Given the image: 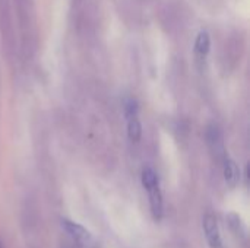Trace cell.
I'll return each mask as SVG.
<instances>
[{
    "label": "cell",
    "mask_w": 250,
    "mask_h": 248,
    "mask_svg": "<svg viewBox=\"0 0 250 248\" xmlns=\"http://www.w3.org/2000/svg\"><path fill=\"white\" fill-rule=\"evenodd\" d=\"M224 178L230 187H236L240 181V170L237 164L227 156L224 158Z\"/></svg>",
    "instance_id": "obj_4"
},
{
    "label": "cell",
    "mask_w": 250,
    "mask_h": 248,
    "mask_svg": "<svg viewBox=\"0 0 250 248\" xmlns=\"http://www.w3.org/2000/svg\"><path fill=\"white\" fill-rule=\"evenodd\" d=\"M209 47H211V38L209 34L207 31H201L196 37L195 41V53L198 57H205L209 53Z\"/></svg>",
    "instance_id": "obj_5"
},
{
    "label": "cell",
    "mask_w": 250,
    "mask_h": 248,
    "mask_svg": "<svg viewBox=\"0 0 250 248\" xmlns=\"http://www.w3.org/2000/svg\"><path fill=\"white\" fill-rule=\"evenodd\" d=\"M141 180H142L144 189L148 193L152 218L155 221H160L164 215V203H163V194H161V187H160V177L152 168L146 167L142 170Z\"/></svg>",
    "instance_id": "obj_1"
},
{
    "label": "cell",
    "mask_w": 250,
    "mask_h": 248,
    "mask_svg": "<svg viewBox=\"0 0 250 248\" xmlns=\"http://www.w3.org/2000/svg\"><path fill=\"white\" fill-rule=\"evenodd\" d=\"M127 137L130 142H139L142 137V124L141 121L136 118H130L127 120Z\"/></svg>",
    "instance_id": "obj_7"
},
{
    "label": "cell",
    "mask_w": 250,
    "mask_h": 248,
    "mask_svg": "<svg viewBox=\"0 0 250 248\" xmlns=\"http://www.w3.org/2000/svg\"><path fill=\"white\" fill-rule=\"evenodd\" d=\"M205 136H207L208 145L212 146V148H215V151L223 146V134H221V130L218 129V126H215V124L208 126Z\"/></svg>",
    "instance_id": "obj_6"
},
{
    "label": "cell",
    "mask_w": 250,
    "mask_h": 248,
    "mask_svg": "<svg viewBox=\"0 0 250 248\" xmlns=\"http://www.w3.org/2000/svg\"><path fill=\"white\" fill-rule=\"evenodd\" d=\"M204 232L209 248H224L217 218L211 213H207L204 218Z\"/></svg>",
    "instance_id": "obj_2"
},
{
    "label": "cell",
    "mask_w": 250,
    "mask_h": 248,
    "mask_svg": "<svg viewBox=\"0 0 250 248\" xmlns=\"http://www.w3.org/2000/svg\"><path fill=\"white\" fill-rule=\"evenodd\" d=\"M123 111H125V117L127 120L130 118H136L139 114V104L135 98H126L123 102Z\"/></svg>",
    "instance_id": "obj_8"
},
{
    "label": "cell",
    "mask_w": 250,
    "mask_h": 248,
    "mask_svg": "<svg viewBox=\"0 0 250 248\" xmlns=\"http://www.w3.org/2000/svg\"><path fill=\"white\" fill-rule=\"evenodd\" d=\"M62 225L64 227V231L67 232V235L79 246L82 247H88L92 243V237L91 234L79 224H75L72 221H63Z\"/></svg>",
    "instance_id": "obj_3"
}]
</instances>
